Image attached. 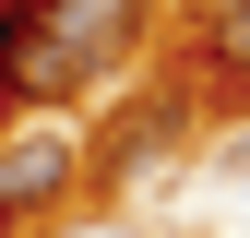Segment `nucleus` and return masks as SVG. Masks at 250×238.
I'll list each match as a JSON object with an SVG mask.
<instances>
[{
    "label": "nucleus",
    "instance_id": "f257e3e1",
    "mask_svg": "<svg viewBox=\"0 0 250 238\" xmlns=\"http://www.w3.org/2000/svg\"><path fill=\"white\" fill-rule=\"evenodd\" d=\"M83 96H96V72L36 24V0H0V119H72Z\"/></svg>",
    "mask_w": 250,
    "mask_h": 238
},
{
    "label": "nucleus",
    "instance_id": "6e6552de",
    "mask_svg": "<svg viewBox=\"0 0 250 238\" xmlns=\"http://www.w3.org/2000/svg\"><path fill=\"white\" fill-rule=\"evenodd\" d=\"M0 238H12V226H0Z\"/></svg>",
    "mask_w": 250,
    "mask_h": 238
},
{
    "label": "nucleus",
    "instance_id": "423d86ee",
    "mask_svg": "<svg viewBox=\"0 0 250 238\" xmlns=\"http://www.w3.org/2000/svg\"><path fill=\"white\" fill-rule=\"evenodd\" d=\"M227 12H250V0H191V24H227Z\"/></svg>",
    "mask_w": 250,
    "mask_h": 238
},
{
    "label": "nucleus",
    "instance_id": "39448f33",
    "mask_svg": "<svg viewBox=\"0 0 250 238\" xmlns=\"http://www.w3.org/2000/svg\"><path fill=\"white\" fill-rule=\"evenodd\" d=\"M191 72H203V83H227V96H250V12L191 24Z\"/></svg>",
    "mask_w": 250,
    "mask_h": 238
},
{
    "label": "nucleus",
    "instance_id": "f03ea898",
    "mask_svg": "<svg viewBox=\"0 0 250 238\" xmlns=\"http://www.w3.org/2000/svg\"><path fill=\"white\" fill-rule=\"evenodd\" d=\"M83 191V131H48V119H24L12 143H0V226L24 238V215H48V202Z\"/></svg>",
    "mask_w": 250,
    "mask_h": 238
},
{
    "label": "nucleus",
    "instance_id": "7ed1b4c3",
    "mask_svg": "<svg viewBox=\"0 0 250 238\" xmlns=\"http://www.w3.org/2000/svg\"><path fill=\"white\" fill-rule=\"evenodd\" d=\"M167 155H179V107H167V96H143L107 143H83V178H96V191H143Z\"/></svg>",
    "mask_w": 250,
    "mask_h": 238
},
{
    "label": "nucleus",
    "instance_id": "0eeeda50",
    "mask_svg": "<svg viewBox=\"0 0 250 238\" xmlns=\"http://www.w3.org/2000/svg\"><path fill=\"white\" fill-rule=\"evenodd\" d=\"M227 167H250V131H238V143H227Z\"/></svg>",
    "mask_w": 250,
    "mask_h": 238
},
{
    "label": "nucleus",
    "instance_id": "20e7f679",
    "mask_svg": "<svg viewBox=\"0 0 250 238\" xmlns=\"http://www.w3.org/2000/svg\"><path fill=\"white\" fill-rule=\"evenodd\" d=\"M36 24L83 60V72H119V60L143 48V0H36Z\"/></svg>",
    "mask_w": 250,
    "mask_h": 238
}]
</instances>
